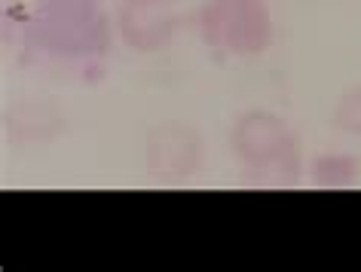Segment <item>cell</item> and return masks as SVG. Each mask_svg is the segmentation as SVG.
Listing matches in <instances>:
<instances>
[{"label":"cell","instance_id":"9c48e42d","mask_svg":"<svg viewBox=\"0 0 361 272\" xmlns=\"http://www.w3.org/2000/svg\"><path fill=\"white\" fill-rule=\"evenodd\" d=\"M334 129L361 138V86H352L349 92L340 95L337 107H334Z\"/></svg>","mask_w":361,"mask_h":272},{"label":"cell","instance_id":"52a82bcc","mask_svg":"<svg viewBox=\"0 0 361 272\" xmlns=\"http://www.w3.org/2000/svg\"><path fill=\"white\" fill-rule=\"evenodd\" d=\"M361 178V162L352 153H319L310 162V180L322 190H346Z\"/></svg>","mask_w":361,"mask_h":272},{"label":"cell","instance_id":"6da1fadb","mask_svg":"<svg viewBox=\"0 0 361 272\" xmlns=\"http://www.w3.org/2000/svg\"><path fill=\"white\" fill-rule=\"evenodd\" d=\"M102 0H37L28 25V47L59 65H92L107 47Z\"/></svg>","mask_w":361,"mask_h":272},{"label":"cell","instance_id":"8992f818","mask_svg":"<svg viewBox=\"0 0 361 272\" xmlns=\"http://www.w3.org/2000/svg\"><path fill=\"white\" fill-rule=\"evenodd\" d=\"M65 116L52 101H16L4 111V135L13 144H49L65 132Z\"/></svg>","mask_w":361,"mask_h":272},{"label":"cell","instance_id":"ba28073f","mask_svg":"<svg viewBox=\"0 0 361 272\" xmlns=\"http://www.w3.org/2000/svg\"><path fill=\"white\" fill-rule=\"evenodd\" d=\"M242 180L248 187H267V190L294 187L300 180V150L288 153L282 159L264 162V166H242Z\"/></svg>","mask_w":361,"mask_h":272},{"label":"cell","instance_id":"5b68a950","mask_svg":"<svg viewBox=\"0 0 361 272\" xmlns=\"http://www.w3.org/2000/svg\"><path fill=\"white\" fill-rule=\"evenodd\" d=\"M116 34L135 52H159L175 37L178 0H116Z\"/></svg>","mask_w":361,"mask_h":272},{"label":"cell","instance_id":"7a4b0ae2","mask_svg":"<svg viewBox=\"0 0 361 272\" xmlns=\"http://www.w3.org/2000/svg\"><path fill=\"white\" fill-rule=\"evenodd\" d=\"M196 28L205 47L221 56L251 58L273 43V16L267 0H205Z\"/></svg>","mask_w":361,"mask_h":272},{"label":"cell","instance_id":"277c9868","mask_svg":"<svg viewBox=\"0 0 361 272\" xmlns=\"http://www.w3.org/2000/svg\"><path fill=\"white\" fill-rule=\"evenodd\" d=\"M230 150L242 166H264L297 150V135L282 116L269 111H245L230 125Z\"/></svg>","mask_w":361,"mask_h":272},{"label":"cell","instance_id":"3957f363","mask_svg":"<svg viewBox=\"0 0 361 272\" xmlns=\"http://www.w3.org/2000/svg\"><path fill=\"white\" fill-rule=\"evenodd\" d=\"M202 166V138L190 123H157L144 138V168L157 184L190 180Z\"/></svg>","mask_w":361,"mask_h":272}]
</instances>
